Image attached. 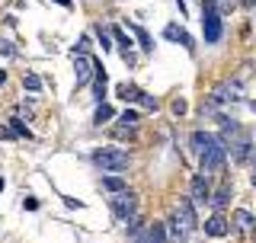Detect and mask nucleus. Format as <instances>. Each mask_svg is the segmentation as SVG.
Returning a JSON list of instances; mask_svg holds the SVG:
<instances>
[{
  "mask_svg": "<svg viewBox=\"0 0 256 243\" xmlns=\"http://www.w3.org/2000/svg\"><path fill=\"white\" fill-rule=\"evenodd\" d=\"M93 164L106 170V173H125L132 166V157H128V150H118V148H100L93 150Z\"/></svg>",
  "mask_w": 256,
  "mask_h": 243,
  "instance_id": "1",
  "label": "nucleus"
},
{
  "mask_svg": "<svg viewBox=\"0 0 256 243\" xmlns=\"http://www.w3.org/2000/svg\"><path fill=\"white\" fill-rule=\"evenodd\" d=\"M224 157H228V141H221V138H214L208 148L198 154V166H202V173H218L224 170Z\"/></svg>",
  "mask_w": 256,
  "mask_h": 243,
  "instance_id": "2",
  "label": "nucleus"
},
{
  "mask_svg": "<svg viewBox=\"0 0 256 243\" xmlns=\"http://www.w3.org/2000/svg\"><path fill=\"white\" fill-rule=\"evenodd\" d=\"M202 32H205V42L208 45H218L221 42V13H218V6L212 4V0H205L202 4Z\"/></svg>",
  "mask_w": 256,
  "mask_h": 243,
  "instance_id": "3",
  "label": "nucleus"
},
{
  "mask_svg": "<svg viewBox=\"0 0 256 243\" xmlns=\"http://www.w3.org/2000/svg\"><path fill=\"white\" fill-rule=\"evenodd\" d=\"M109 208H112V214H116L118 221H125V224H128L134 214H138V198H134V192L122 189V192H116V196H112Z\"/></svg>",
  "mask_w": 256,
  "mask_h": 243,
  "instance_id": "4",
  "label": "nucleus"
},
{
  "mask_svg": "<svg viewBox=\"0 0 256 243\" xmlns=\"http://www.w3.org/2000/svg\"><path fill=\"white\" fill-rule=\"evenodd\" d=\"M70 54H74V77H77V86H86L93 77V58L86 52H80V48H70Z\"/></svg>",
  "mask_w": 256,
  "mask_h": 243,
  "instance_id": "5",
  "label": "nucleus"
},
{
  "mask_svg": "<svg viewBox=\"0 0 256 243\" xmlns=\"http://www.w3.org/2000/svg\"><path fill=\"white\" fill-rule=\"evenodd\" d=\"M240 100V90L237 86H228V84H221V86H214L212 93H208V112H212L214 106H224V102H237Z\"/></svg>",
  "mask_w": 256,
  "mask_h": 243,
  "instance_id": "6",
  "label": "nucleus"
},
{
  "mask_svg": "<svg viewBox=\"0 0 256 243\" xmlns=\"http://www.w3.org/2000/svg\"><path fill=\"white\" fill-rule=\"evenodd\" d=\"M106 84H109L106 70H102V64L93 58V96H96V102L106 100Z\"/></svg>",
  "mask_w": 256,
  "mask_h": 243,
  "instance_id": "7",
  "label": "nucleus"
},
{
  "mask_svg": "<svg viewBox=\"0 0 256 243\" xmlns=\"http://www.w3.org/2000/svg\"><path fill=\"white\" fill-rule=\"evenodd\" d=\"M164 38H170V42L182 45V48H189V52H192V48H196V42H192V36H189L186 29H180V26H176V22H170V26L164 29Z\"/></svg>",
  "mask_w": 256,
  "mask_h": 243,
  "instance_id": "8",
  "label": "nucleus"
},
{
  "mask_svg": "<svg viewBox=\"0 0 256 243\" xmlns=\"http://www.w3.org/2000/svg\"><path fill=\"white\" fill-rule=\"evenodd\" d=\"M189 192H192V202H208V198H212V189H208V180H205V173L192 176V182H189Z\"/></svg>",
  "mask_w": 256,
  "mask_h": 243,
  "instance_id": "9",
  "label": "nucleus"
},
{
  "mask_svg": "<svg viewBox=\"0 0 256 243\" xmlns=\"http://www.w3.org/2000/svg\"><path fill=\"white\" fill-rule=\"evenodd\" d=\"M118 100H122V102H141V96H144V90H141V86L138 84H118Z\"/></svg>",
  "mask_w": 256,
  "mask_h": 243,
  "instance_id": "10",
  "label": "nucleus"
},
{
  "mask_svg": "<svg viewBox=\"0 0 256 243\" xmlns=\"http://www.w3.org/2000/svg\"><path fill=\"white\" fill-rule=\"evenodd\" d=\"M230 228H228V218H221V214H214V218H208L205 221V234L208 237H224Z\"/></svg>",
  "mask_w": 256,
  "mask_h": 243,
  "instance_id": "11",
  "label": "nucleus"
},
{
  "mask_svg": "<svg viewBox=\"0 0 256 243\" xmlns=\"http://www.w3.org/2000/svg\"><path fill=\"white\" fill-rule=\"evenodd\" d=\"M212 141H214V134H208V132H196V134L189 138V144H192V150H196V154H202Z\"/></svg>",
  "mask_w": 256,
  "mask_h": 243,
  "instance_id": "12",
  "label": "nucleus"
},
{
  "mask_svg": "<svg viewBox=\"0 0 256 243\" xmlns=\"http://www.w3.org/2000/svg\"><path fill=\"white\" fill-rule=\"evenodd\" d=\"M230 144H234V160L237 164H246V157H250V141L240 138V141H230Z\"/></svg>",
  "mask_w": 256,
  "mask_h": 243,
  "instance_id": "13",
  "label": "nucleus"
},
{
  "mask_svg": "<svg viewBox=\"0 0 256 243\" xmlns=\"http://www.w3.org/2000/svg\"><path fill=\"white\" fill-rule=\"evenodd\" d=\"M230 196H234V189H230V186H224V189H218V192H214V196L208 198V202H212L214 208H224V205L230 202Z\"/></svg>",
  "mask_w": 256,
  "mask_h": 243,
  "instance_id": "14",
  "label": "nucleus"
},
{
  "mask_svg": "<svg viewBox=\"0 0 256 243\" xmlns=\"http://www.w3.org/2000/svg\"><path fill=\"white\" fill-rule=\"evenodd\" d=\"M112 116H116V112H112V106H109V102H106V100H102V102H100V106H96V116H93V125H102V122H109Z\"/></svg>",
  "mask_w": 256,
  "mask_h": 243,
  "instance_id": "15",
  "label": "nucleus"
},
{
  "mask_svg": "<svg viewBox=\"0 0 256 243\" xmlns=\"http://www.w3.org/2000/svg\"><path fill=\"white\" fill-rule=\"evenodd\" d=\"M10 128H13V134H16V138H22V141H32V132H29V128H26V125L20 122V116H13Z\"/></svg>",
  "mask_w": 256,
  "mask_h": 243,
  "instance_id": "16",
  "label": "nucleus"
},
{
  "mask_svg": "<svg viewBox=\"0 0 256 243\" xmlns=\"http://www.w3.org/2000/svg\"><path fill=\"white\" fill-rule=\"evenodd\" d=\"M22 86H26L29 93H38V90H42V77H38V74H26V77H22Z\"/></svg>",
  "mask_w": 256,
  "mask_h": 243,
  "instance_id": "17",
  "label": "nucleus"
},
{
  "mask_svg": "<svg viewBox=\"0 0 256 243\" xmlns=\"http://www.w3.org/2000/svg\"><path fill=\"white\" fill-rule=\"evenodd\" d=\"M109 32H112V38H116V42L122 45V48H132V38L125 36V29H122V26H112Z\"/></svg>",
  "mask_w": 256,
  "mask_h": 243,
  "instance_id": "18",
  "label": "nucleus"
},
{
  "mask_svg": "<svg viewBox=\"0 0 256 243\" xmlns=\"http://www.w3.org/2000/svg\"><path fill=\"white\" fill-rule=\"evenodd\" d=\"M234 218H237V224H240V228H253V224H256V218H253L250 212H244V208H240V212H237Z\"/></svg>",
  "mask_w": 256,
  "mask_h": 243,
  "instance_id": "19",
  "label": "nucleus"
},
{
  "mask_svg": "<svg viewBox=\"0 0 256 243\" xmlns=\"http://www.w3.org/2000/svg\"><path fill=\"white\" fill-rule=\"evenodd\" d=\"M96 36H100V42H102V52H112V32L109 29H96Z\"/></svg>",
  "mask_w": 256,
  "mask_h": 243,
  "instance_id": "20",
  "label": "nucleus"
},
{
  "mask_svg": "<svg viewBox=\"0 0 256 243\" xmlns=\"http://www.w3.org/2000/svg\"><path fill=\"white\" fill-rule=\"evenodd\" d=\"M102 186H106L109 192H122V189H128V186H125L122 180H116V176H106V180H102Z\"/></svg>",
  "mask_w": 256,
  "mask_h": 243,
  "instance_id": "21",
  "label": "nucleus"
},
{
  "mask_svg": "<svg viewBox=\"0 0 256 243\" xmlns=\"http://www.w3.org/2000/svg\"><path fill=\"white\" fill-rule=\"evenodd\" d=\"M118 118H122V125H138V118H141V116H138L134 109H125V112H122Z\"/></svg>",
  "mask_w": 256,
  "mask_h": 243,
  "instance_id": "22",
  "label": "nucleus"
},
{
  "mask_svg": "<svg viewBox=\"0 0 256 243\" xmlns=\"http://www.w3.org/2000/svg\"><path fill=\"white\" fill-rule=\"evenodd\" d=\"M128 29H132V32H134V36H138V38H141V45H144V48H150V38H148V32H144L141 26H128Z\"/></svg>",
  "mask_w": 256,
  "mask_h": 243,
  "instance_id": "23",
  "label": "nucleus"
},
{
  "mask_svg": "<svg viewBox=\"0 0 256 243\" xmlns=\"http://www.w3.org/2000/svg\"><path fill=\"white\" fill-rule=\"evenodd\" d=\"M141 102H144V109H150V112H157V106H160V102L154 100V96H148V93L141 96Z\"/></svg>",
  "mask_w": 256,
  "mask_h": 243,
  "instance_id": "24",
  "label": "nucleus"
},
{
  "mask_svg": "<svg viewBox=\"0 0 256 243\" xmlns=\"http://www.w3.org/2000/svg\"><path fill=\"white\" fill-rule=\"evenodd\" d=\"M148 240H164V228H160V224H154V228L148 230Z\"/></svg>",
  "mask_w": 256,
  "mask_h": 243,
  "instance_id": "25",
  "label": "nucleus"
},
{
  "mask_svg": "<svg viewBox=\"0 0 256 243\" xmlns=\"http://www.w3.org/2000/svg\"><path fill=\"white\" fill-rule=\"evenodd\" d=\"M186 109H189L186 100H176V102H173V116H186Z\"/></svg>",
  "mask_w": 256,
  "mask_h": 243,
  "instance_id": "26",
  "label": "nucleus"
},
{
  "mask_svg": "<svg viewBox=\"0 0 256 243\" xmlns=\"http://www.w3.org/2000/svg\"><path fill=\"white\" fill-rule=\"evenodd\" d=\"M64 205H68V208H77V212H80V208H84V202H77V198H64Z\"/></svg>",
  "mask_w": 256,
  "mask_h": 243,
  "instance_id": "27",
  "label": "nucleus"
},
{
  "mask_svg": "<svg viewBox=\"0 0 256 243\" xmlns=\"http://www.w3.org/2000/svg\"><path fill=\"white\" fill-rule=\"evenodd\" d=\"M0 52H4V54H13V45L10 42H0Z\"/></svg>",
  "mask_w": 256,
  "mask_h": 243,
  "instance_id": "28",
  "label": "nucleus"
},
{
  "mask_svg": "<svg viewBox=\"0 0 256 243\" xmlns=\"http://www.w3.org/2000/svg\"><path fill=\"white\" fill-rule=\"evenodd\" d=\"M240 4H244L246 10H253V6H256V0H240Z\"/></svg>",
  "mask_w": 256,
  "mask_h": 243,
  "instance_id": "29",
  "label": "nucleus"
},
{
  "mask_svg": "<svg viewBox=\"0 0 256 243\" xmlns=\"http://www.w3.org/2000/svg\"><path fill=\"white\" fill-rule=\"evenodd\" d=\"M54 4H61V6H70V4H74V0H54Z\"/></svg>",
  "mask_w": 256,
  "mask_h": 243,
  "instance_id": "30",
  "label": "nucleus"
},
{
  "mask_svg": "<svg viewBox=\"0 0 256 243\" xmlns=\"http://www.w3.org/2000/svg\"><path fill=\"white\" fill-rule=\"evenodd\" d=\"M6 84V74H4V70H0V86H4Z\"/></svg>",
  "mask_w": 256,
  "mask_h": 243,
  "instance_id": "31",
  "label": "nucleus"
},
{
  "mask_svg": "<svg viewBox=\"0 0 256 243\" xmlns=\"http://www.w3.org/2000/svg\"><path fill=\"white\" fill-rule=\"evenodd\" d=\"M250 109H253V112H256V100H250Z\"/></svg>",
  "mask_w": 256,
  "mask_h": 243,
  "instance_id": "32",
  "label": "nucleus"
},
{
  "mask_svg": "<svg viewBox=\"0 0 256 243\" xmlns=\"http://www.w3.org/2000/svg\"><path fill=\"white\" fill-rule=\"evenodd\" d=\"M0 192H4V180H0Z\"/></svg>",
  "mask_w": 256,
  "mask_h": 243,
  "instance_id": "33",
  "label": "nucleus"
},
{
  "mask_svg": "<svg viewBox=\"0 0 256 243\" xmlns=\"http://www.w3.org/2000/svg\"><path fill=\"white\" fill-rule=\"evenodd\" d=\"M253 237H256V224H253Z\"/></svg>",
  "mask_w": 256,
  "mask_h": 243,
  "instance_id": "34",
  "label": "nucleus"
},
{
  "mask_svg": "<svg viewBox=\"0 0 256 243\" xmlns=\"http://www.w3.org/2000/svg\"><path fill=\"white\" fill-rule=\"evenodd\" d=\"M253 186H256V173H253Z\"/></svg>",
  "mask_w": 256,
  "mask_h": 243,
  "instance_id": "35",
  "label": "nucleus"
}]
</instances>
